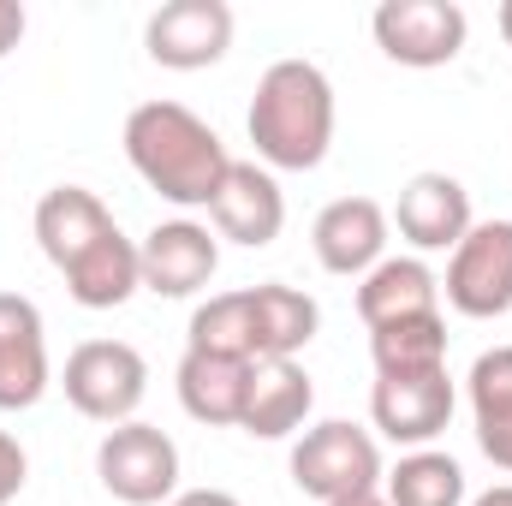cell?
Wrapping results in <instances>:
<instances>
[{
    "label": "cell",
    "mask_w": 512,
    "mask_h": 506,
    "mask_svg": "<svg viewBox=\"0 0 512 506\" xmlns=\"http://www.w3.org/2000/svg\"><path fill=\"white\" fill-rule=\"evenodd\" d=\"M126 161L137 167V179L179 203V209H209L233 155L221 143V131L209 120H197L185 102H143L126 120Z\"/></svg>",
    "instance_id": "cell-1"
},
{
    "label": "cell",
    "mask_w": 512,
    "mask_h": 506,
    "mask_svg": "<svg viewBox=\"0 0 512 506\" xmlns=\"http://www.w3.org/2000/svg\"><path fill=\"white\" fill-rule=\"evenodd\" d=\"M245 131H251L262 167H280V173L322 167L328 143H334V84H328V72L310 66V60H274L256 78Z\"/></svg>",
    "instance_id": "cell-2"
},
{
    "label": "cell",
    "mask_w": 512,
    "mask_h": 506,
    "mask_svg": "<svg viewBox=\"0 0 512 506\" xmlns=\"http://www.w3.org/2000/svg\"><path fill=\"white\" fill-rule=\"evenodd\" d=\"M292 483H298V495H310L316 506L376 495V483H382V447H376L370 429H358L346 417H328V423H316V429L298 435V447H292Z\"/></svg>",
    "instance_id": "cell-3"
},
{
    "label": "cell",
    "mask_w": 512,
    "mask_h": 506,
    "mask_svg": "<svg viewBox=\"0 0 512 506\" xmlns=\"http://www.w3.org/2000/svg\"><path fill=\"white\" fill-rule=\"evenodd\" d=\"M60 387H66V399H72L78 417L114 429V423H131L137 417V405L149 393V364H143V352L126 346V340H84L66 358Z\"/></svg>",
    "instance_id": "cell-4"
},
{
    "label": "cell",
    "mask_w": 512,
    "mask_h": 506,
    "mask_svg": "<svg viewBox=\"0 0 512 506\" xmlns=\"http://www.w3.org/2000/svg\"><path fill=\"white\" fill-rule=\"evenodd\" d=\"M96 477L114 501L126 506H161L179 489V447L155 423H114L96 447Z\"/></svg>",
    "instance_id": "cell-5"
},
{
    "label": "cell",
    "mask_w": 512,
    "mask_h": 506,
    "mask_svg": "<svg viewBox=\"0 0 512 506\" xmlns=\"http://www.w3.org/2000/svg\"><path fill=\"white\" fill-rule=\"evenodd\" d=\"M370 30H376V48L393 66L435 72V66L459 60V48L471 36V18H465L459 0H382Z\"/></svg>",
    "instance_id": "cell-6"
},
{
    "label": "cell",
    "mask_w": 512,
    "mask_h": 506,
    "mask_svg": "<svg viewBox=\"0 0 512 506\" xmlns=\"http://www.w3.org/2000/svg\"><path fill=\"white\" fill-rule=\"evenodd\" d=\"M447 304L471 322H489V316H507L512 310V221H483L471 227L453 262H447V280H441Z\"/></svg>",
    "instance_id": "cell-7"
},
{
    "label": "cell",
    "mask_w": 512,
    "mask_h": 506,
    "mask_svg": "<svg viewBox=\"0 0 512 506\" xmlns=\"http://www.w3.org/2000/svg\"><path fill=\"white\" fill-rule=\"evenodd\" d=\"M143 48L167 72H203L233 48V6L227 0H167L143 24Z\"/></svg>",
    "instance_id": "cell-8"
},
{
    "label": "cell",
    "mask_w": 512,
    "mask_h": 506,
    "mask_svg": "<svg viewBox=\"0 0 512 506\" xmlns=\"http://www.w3.org/2000/svg\"><path fill=\"white\" fill-rule=\"evenodd\" d=\"M221 268V239L203 221H161L137 245V274L143 292L155 298H197Z\"/></svg>",
    "instance_id": "cell-9"
},
{
    "label": "cell",
    "mask_w": 512,
    "mask_h": 506,
    "mask_svg": "<svg viewBox=\"0 0 512 506\" xmlns=\"http://www.w3.org/2000/svg\"><path fill=\"white\" fill-rule=\"evenodd\" d=\"M453 376L447 370H423V376H376L370 393V417L393 447H429L447 423H453Z\"/></svg>",
    "instance_id": "cell-10"
},
{
    "label": "cell",
    "mask_w": 512,
    "mask_h": 506,
    "mask_svg": "<svg viewBox=\"0 0 512 506\" xmlns=\"http://www.w3.org/2000/svg\"><path fill=\"white\" fill-rule=\"evenodd\" d=\"M209 221H215V239H233L245 251H262L286 227V191H280V179L268 167L233 161L227 179H221V191H215V203H209Z\"/></svg>",
    "instance_id": "cell-11"
},
{
    "label": "cell",
    "mask_w": 512,
    "mask_h": 506,
    "mask_svg": "<svg viewBox=\"0 0 512 506\" xmlns=\"http://www.w3.org/2000/svg\"><path fill=\"white\" fill-rule=\"evenodd\" d=\"M393 227L405 245L417 251H453L477 221H471V191L453 179V173H417L399 185V203H393Z\"/></svg>",
    "instance_id": "cell-12"
},
{
    "label": "cell",
    "mask_w": 512,
    "mask_h": 506,
    "mask_svg": "<svg viewBox=\"0 0 512 506\" xmlns=\"http://www.w3.org/2000/svg\"><path fill=\"white\" fill-rule=\"evenodd\" d=\"M316 262L340 280H364L387 251V209L376 197H334L310 227Z\"/></svg>",
    "instance_id": "cell-13"
},
{
    "label": "cell",
    "mask_w": 512,
    "mask_h": 506,
    "mask_svg": "<svg viewBox=\"0 0 512 506\" xmlns=\"http://www.w3.org/2000/svg\"><path fill=\"white\" fill-rule=\"evenodd\" d=\"M120 233V221H114V209L96 197V191H84V185H54V191H42V203H36V245L42 256L66 274V268H78L84 256L96 251L102 239H114Z\"/></svg>",
    "instance_id": "cell-14"
},
{
    "label": "cell",
    "mask_w": 512,
    "mask_h": 506,
    "mask_svg": "<svg viewBox=\"0 0 512 506\" xmlns=\"http://www.w3.org/2000/svg\"><path fill=\"white\" fill-rule=\"evenodd\" d=\"M48 393V328L24 292H0V411H30Z\"/></svg>",
    "instance_id": "cell-15"
},
{
    "label": "cell",
    "mask_w": 512,
    "mask_h": 506,
    "mask_svg": "<svg viewBox=\"0 0 512 506\" xmlns=\"http://www.w3.org/2000/svg\"><path fill=\"white\" fill-rule=\"evenodd\" d=\"M310 405H316V387H310V376H304L298 358H262V364H251V387H245V417H239V429L256 435V441H286V435L304 429Z\"/></svg>",
    "instance_id": "cell-16"
},
{
    "label": "cell",
    "mask_w": 512,
    "mask_h": 506,
    "mask_svg": "<svg viewBox=\"0 0 512 506\" xmlns=\"http://www.w3.org/2000/svg\"><path fill=\"white\" fill-rule=\"evenodd\" d=\"M358 316H364V328L441 316V280L429 274L423 256H382L358 286Z\"/></svg>",
    "instance_id": "cell-17"
},
{
    "label": "cell",
    "mask_w": 512,
    "mask_h": 506,
    "mask_svg": "<svg viewBox=\"0 0 512 506\" xmlns=\"http://www.w3.org/2000/svg\"><path fill=\"white\" fill-rule=\"evenodd\" d=\"M245 387H251V364H239V358H209V352L179 358V405H185V417H197L209 429H239Z\"/></svg>",
    "instance_id": "cell-18"
},
{
    "label": "cell",
    "mask_w": 512,
    "mask_h": 506,
    "mask_svg": "<svg viewBox=\"0 0 512 506\" xmlns=\"http://www.w3.org/2000/svg\"><path fill=\"white\" fill-rule=\"evenodd\" d=\"M251 292V322H256V364L262 358H298L316 328H322V310L310 292L286 286V280H262V286H245Z\"/></svg>",
    "instance_id": "cell-19"
},
{
    "label": "cell",
    "mask_w": 512,
    "mask_h": 506,
    "mask_svg": "<svg viewBox=\"0 0 512 506\" xmlns=\"http://www.w3.org/2000/svg\"><path fill=\"white\" fill-rule=\"evenodd\" d=\"M471 417H477V447L512 471V346H495L471 364Z\"/></svg>",
    "instance_id": "cell-20"
},
{
    "label": "cell",
    "mask_w": 512,
    "mask_h": 506,
    "mask_svg": "<svg viewBox=\"0 0 512 506\" xmlns=\"http://www.w3.org/2000/svg\"><path fill=\"white\" fill-rule=\"evenodd\" d=\"M60 280H66V292H72L84 310H120L131 292H143V274H137V245H131L126 233H114V239H102L96 251L84 256L78 268H66Z\"/></svg>",
    "instance_id": "cell-21"
},
{
    "label": "cell",
    "mask_w": 512,
    "mask_h": 506,
    "mask_svg": "<svg viewBox=\"0 0 512 506\" xmlns=\"http://www.w3.org/2000/svg\"><path fill=\"white\" fill-rule=\"evenodd\" d=\"M370 358H376V376L447 370V322L441 316H411V322L370 328Z\"/></svg>",
    "instance_id": "cell-22"
},
{
    "label": "cell",
    "mask_w": 512,
    "mask_h": 506,
    "mask_svg": "<svg viewBox=\"0 0 512 506\" xmlns=\"http://www.w3.org/2000/svg\"><path fill=\"white\" fill-rule=\"evenodd\" d=\"M185 352H209V358H239V364H256L251 292H221V298L197 304V316H191V346H185Z\"/></svg>",
    "instance_id": "cell-23"
},
{
    "label": "cell",
    "mask_w": 512,
    "mask_h": 506,
    "mask_svg": "<svg viewBox=\"0 0 512 506\" xmlns=\"http://www.w3.org/2000/svg\"><path fill=\"white\" fill-rule=\"evenodd\" d=\"M382 483H387V506H459L465 501V471H459V459L429 453V447L405 453Z\"/></svg>",
    "instance_id": "cell-24"
},
{
    "label": "cell",
    "mask_w": 512,
    "mask_h": 506,
    "mask_svg": "<svg viewBox=\"0 0 512 506\" xmlns=\"http://www.w3.org/2000/svg\"><path fill=\"white\" fill-rule=\"evenodd\" d=\"M24 477H30V453L18 447V435L0 429V506H12L24 495Z\"/></svg>",
    "instance_id": "cell-25"
},
{
    "label": "cell",
    "mask_w": 512,
    "mask_h": 506,
    "mask_svg": "<svg viewBox=\"0 0 512 506\" xmlns=\"http://www.w3.org/2000/svg\"><path fill=\"white\" fill-rule=\"evenodd\" d=\"M24 30H30V18H24V6L18 0H0V60L24 42Z\"/></svg>",
    "instance_id": "cell-26"
},
{
    "label": "cell",
    "mask_w": 512,
    "mask_h": 506,
    "mask_svg": "<svg viewBox=\"0 0 512 506\" xmlns=\"http://www.w3.org/2000/svg\"><path fill=\"white\" fill-rule=\"evenodd\" d=\"M167 506H245V501L227 495V489H185V495H173Z\"/></svg>",
    "instance_id": "cell-27"
},
{
    "label": "cell",
    "mask_w": 512,
    "mask_h": 506,
    "mask_svg": "<svg viewBox=\"0 0 512 506\" xmlns=\"http://www.w3.org/2000/svg\"><path fill=\"white\" fill-rule=\"evenodd\" d=\"M471 506H512V483H501V489H489V495H477Z\"/></svg>",
    "instance_id": "cell-28"
},
{
    "label": "cell",
    "mask_w": 512,
    "mask_h": 506,
    "mask_svg": "<svg viewBox=\"0 0 512 506\" xmlns=\"http://www.w3.org/2000/svg\"><path fill=\"white\" fill-rule=\"evenodd\" d=\"M334 506H387V495H352V501H334Z\"/></svg>",
    "instance_id": "cell-29"
},
{
    "label": "cell",
    "mask_w": 512,
    "mask_h": 506,
    "mask_svg": "<svg viewBox=\"0 0 512 506\" xmlns=\"http://www.w3.org/2000/svg\"><path fill=\"white\" fill-rule=\"evenodd\" d=\"M501 36H507V48H512V0H501Z\"/></svg>",
    "instance_id": "cell-30"
}]
</instances>
